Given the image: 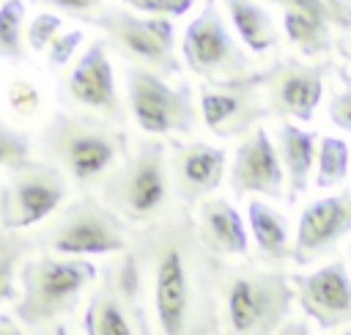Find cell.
Instances as JSON below:
<instances>
[{
    "mask_svg": "<svg viewBox=\"0 0 351 335\" xmlns=\"http://www.w3.org/2000/svg\"><path fill=\"white\" fill-rule=\"evenodd\" d=\"M96 277L99 266L90 258L33 253L19 266L14 319L30 332L58 324L80 305L85 294H90Z\"/></svg>",
    "mask_w": 351,
    "mask_h": 335,
    "instance_id": "obj_3",
    "label": "cell"
},
{
    "mask_svg": "<svg viewBox=\"0 0 351 335\" xmlns=\"http://www.w3.org/2000/svg\"><path fill=\"white\" fill-rule=\"evenodd\" d=\"M165 146L176 203L195 209L219 189L228 168L225 148L203 140H167Z\"/></svg>",
    "mask_w": 351,
    "mask_h": 335,
    "instance_id": "obj_15",
    "label": "cell"
},
{
    "mask_svg": "<svg viewBox=\"0 0 351 335\" xmlns=\"http://www.w3.org/2000/svg\"><path fill=\"white\" fill-rule=\"evenodd\" d=\"M282 33L302 58H324L335 47L332 25L302 8H282Z\"/></svg>",
    "mask_w": 351,
    "mask_h": 335,
    "instance_id": "obj_23",
    "label": "cell"
},
{
    "mask_svg": "<svg viewBox=\"0 0 351 335\" xmlns=\"http://www.w3.org/2000/svg\"><path fill=\"white\" fill-rule=\"evenodd\" d=\"M126 8L143 14V16H165V19H176L192 11V5L197 0H121Z\"/></svg>",
    "mask_w": 351,
    "mask_h": 335,
    "instance_id": "obj_32",
    "label": "cell"
},
{
    "mask_svg": "<svg viewBox=\"0 0 351 335\" xmlns=\"http://www.w3.org/2000/svg\"><path fill=\"white\" fill-rule=\"evenodd\" d=\"M247 228L252 233L258 258L266 264H280V261H291V233H288V220L282 211H277L271 203L252 198L247 203Z\"/></svg>",
    "mask_w": 351,
    "mask_h": 335,
    "instance_id": "obj_22",
    "label": "cell"
},
{
    "mask_svg": "<svg viewBox=\"0 0 351 335\" xmlns=\"http://www.w3.org/2000/svg\"><path fill=\"white\" fill-rule=\"evenodd\" d=\"M121 69H123L126 107L134 124L145 135L173 137V135H192L197 129L200 107L189 82L173 85L156 71H148L132 63H123Z\"/></svg>",
    "mask_w": 351,
    "mask_h": 335,
    "instance_id": "obj_8",
    "label": "cell"
},
{
    "mask_svg": "<svg viewBox=\"0 0 351 335\" xmlns=\"http://www.w3.org/2000/svg\"><path fill=\"white\" fill-rule=\"evenodd\" d=\"M277 151L285 170V200L296 203L310 187L315 173V154H318V135L296 126V121L277 124Z\"/></svg>",
    "mask_w": 351,
    "mask_h": 335,
    "instance_id": "obj_20",
    "label": "cell"
},
{
    "mask_svg": "<svg viewBox=\"0 0 351 335\" xmlns=\"http://www.w3.org/2000/svg\"><path fill=\"white\" fill-rule=\"evenodd\" d=\"M197 107L203 126L214 137H247L252 129L263 126V118L269 115L261 71H252L241 80L203 82L197 88Z\"/></svg>",
    "mask_w": 351,
    "mask_h": 335,
    "instance_id": "obj_12",
    "label": "cell"
},
{
    "mask_svg": "<svg viewBox=\"0 0 351 335\" xmlns=\"http://www.w3.org/2000/svg\"><path fill=\"white\" fill-rule=\"evenodd\" d=\"M93 25L104 33V41L112 44L123 63L143 66L156 71L165 80L181 74L184 60L176 52V25L165 16H143L132 8L104 5Z\"/></svg>",
    "mask_w": 351,
    "mask_h": 335,
    "instance_id": "obj_9",
    "label": "cell"
},
{
    "mask_svg": "<svg viewBox=\"0 0 351 335\" xmlns=\"http://www.w3.org/2000/svg\"><path fill=\"white\" fill-rule=\"evenodd\" d=\"M348 233H351V189H340L335 195L310 200L296 222L291 261L296 266H307L329 255Z\"/></svg>",
    "mask_w": 351,
    "mask_h": 335,
    "instance_id": "obj_17",
    "label": "cell"
},
{
    "mask_svg": "<svg viewBox=\"0 0 351 335\" xmlns=\"http://www.w3.org/2000/svg\"><path fill=\"white\" fill-rule=\"evenodd\" d=\"M38 148L47 162L66 173V178L88 187L99 184L129 154L132 146L123 126L93 115L58 110L41 126Z\"/></svg>",
    "mask_w": 351,
    "mask_h": 335,
    "instance_id": "obj_2",
    "label": "cell"
},
{
    "mask_svg": "<svg viewBox=\"0 0 351 335\" xmlns=\"http://www.w3.org/2000/svg\"><path fill=\"white\" fill-rule=\"evenodd\" d=\"M5 99H8L11 113L19 115V118H38L41 104H44V96H41L38 85L30 82V80H25V77H14L8 82Z\"/></svg>",
    "mask_w": 351,
    "mask_h": 335,
    "instance_id": "obj_28",
    "label": "cell"
},
{
    "mask_svg": "<svg viewBox=\"0 0 351 335\" xmlns=\"http://www.w3.org/2000/svg\"><path fill=\"white\" fill-rule=\"evenodd\" d=\"M33 335H71V332L66 330V324H63V321H58V324H49V327L33 330Z\"/></svg>",
    "mask_w": 351,
    "mask_h": 335,
    "instance_id": "obj_38",
    "label": "cell"
},
{
    "mask_svg": "<svg viewBox=\"0 0 351 335\" xmlns=\"http://www.w3.org/2000/svg\"><path fill=\"white\" fill-rule=\"evenodd\" d=\"M82 41H85V33H82L80 27L60 33V36L52 41V47L47 49V66H49V69H63L66 63H71Z\"/></svg>",
    "mask_w": 351,
    "mask_h": 335,
    "instance_id": "obj_33",
    "label": "cell"
},
{
    "mask_svg": "<svg viewBox=\"0 0 351 335\" xmlns=\"http://www.w3.org/2000/svg\"><path fill=\"white\" fill-rule=\"evenodd\" d=\"M230 189L236 198L263 195L271 200H285V170L277 143L269 137L266 126L252 129L236 146L230 165Z\"/></svg>",
    "mask_w": 351,
    "mask_h": 335,
    "instance_id": "obj_18",
    "label": "cell"
},
{
    "mask_svg": "<svg viewBox=\"0 0 351 335\" xmlns=\"http://www.w3.org/2000/svg\"><path fill=\"white\" fill-rule=\"evenodd\" d=\"M219 3H222L244 49H250L255 55H266V52L277 49L280 30H277L271 11L261 0H219Z\"/></svg>",
    "mask_w": 351,
    "mask_h": 335,
    "instance_id": "obj_21",
    "label": "cell"
},
{
    "mask_svg": "<svg viewBox=\"0 0 351 335\" xmlns=\"http://www.w3.org/2000/svg\"><path fill=\"white\" fill-rule=\"evenodd\" d=\"M151 335H219V288L228 261L214 255L195 211L173 203L159 220L132 228Z\"/></svg>",
    "mask_w": 351,
    "mask_h": 335,
    "instance_id": "obj_1",
    "label": "cell"
},
{
    "mask_svg": "<svg viewBox=\"0 0 351 335\" xmlns=\"http://www.w3.org/2000/svg\"><path fill=\"white\" fill-rule=\"evenodd\" d=\"M0 195H3V184H0Z\"/></svg>",
    "mask_w": 351,
    "mask_h": 335,
    "instance_id": "obj_41",
    "label": "cell"
},
{
    "mask_svg": "<svg viewBox=\"0 0 351 335\" xmlns=\"http://www.w3.org/2000/svg\"><path fill=\"white\" fill-rule=\"evenodd\" d=\"M126 225L143 228L173 206V181L167 146L162 140H137L129 154L99 181L96 192Z\"/></svg>",
    "mask_w": 351,
    "mask_h": 335,
    "instance_id": "obj_5",
    "label": "cell"
},
{
    "mask_svg": "<svg viewBox=\"0 0 351 335\" xmlns=\"http://www.w3.org/2000/svg\"><path fill=\"white\" fill-rule=\"evenodd\" d=\"M38 253L90 258V255H118L132 244V228L99 198L80 195L77 200L60 206L41 231L33 233Z\"/></svg>",
    "mask_w": 351,
    "mask_h": 335,
    "instance_id": "obj_6",
    "label": "cell"
},
{
    "mask_svg": "<svg viewBox=\"0 0 351 335\" xmlns=\"http://www.w3.org/2000/svg\"><path fill=\"white\" fill-rule=\"evenodd\" d=\"M33 233H16L0 228V302H14L19 294L16 277L27 255H33Z\"/></svg>",
    "mask_w": 351,
    "mask_h": 335,
    "instance_id": "obj_24",
    "label": "cell"
},
{
    "mask_svg": "<svg viewBox=\"0 0 351 335\" xmlns=\"http://www.w3.org/2000/svg\"><path fill=\"white\" fill-rule=\"evenodd\" d=\"M293 299V280L282 269L228 264L219 288V335H277L291 319Z\"/></svg>",
    "mask_w": 351,
    "mask_h": 335,
    "instance_id": "obj_4",
    "label": "cell"
},
{
    "mask_svg": "<svg viewBox=\"0 0 351 335\" xmlns=\"http://www.w3.org/2000/svg\"><path fill=\"white\" fill-rule=\"evenodd\" d=\"M335 80H337V88L329 96L326 113H329V121L337 129L351 135V71L348 69H337Z\"/></svg>",
    "mask_w": 351,
    "mask_h": 335,
    "instance_id": "obj_29",
    "label": "cell"
},
{
    "mask_svg": "<svg viewBox=\"0 0 351 335\" xmlns=\"http://www.w3.org/2000/svg\"><path fill=\"white\" fill-rule=\"evenodd\" d=\"M195 225L203 244L219 258H241L250 253L247 220L228 198H206L195 209Z\"/></svg>",
    "mask_w": 351,
    "mask_h": 335,
    "instance_id": "obj_19",
    "label": "cell"
},
{
    "mask_svg": "<svg viewBox=\"0 0 351 335\" xmlns=\"http://www.w3.org/2000/svg\"><path fill=\"white\" fill-rule=\"evenodd\" d=\"M85 335H151L140 266L132 250L110 255L82 310Z\"/></svg>",
    "mask_w": 351,
    "mask_h": 335,
    "instance_id": "obj_7",
    "label": "cell"
},
{
    "mask_svg": "<svg viewBox=\"0 0 351 335\" xmlns=\"http://www.w3.org/2000/svg\"><path fill=\"white\" fill-rule=\"evenodd\" d=\"M60 25H63L60 14H49V11L36 14V16L30 19L27 30H25V38H27L30 49H33V52H47V49L52 47V41L60 36Z\"/></svg>",
    "mask_w": 351,
    "mask_h": 335,
    "instance_id": "obj_31",
    "label": "cell"
},
{
    "mask_svg": "<svg viewBox=\"0 0 351 335\" xmlns=\"http://www.w3.org/2000/svg\"><path fill=\"white\" fill-rule=\"evenodd\" d=\"M30 151H33V140L30 135L8 126L3 118H0V168H14L25 159H30Z\"/></svg>",
    "mask_w": 351,
    "mask_h": 335,
    "instance_id": "obj_30",
    "label": "cell"
},
{
    "mask_svg": "<svg viewBox=\"0 0 351 335\" xmlns=\"http://www.w3.org/2000/svg\"><path fill=\"white\" fill-rule=\"evenodd\" d=\"M269 3H277L282 8L310 11V14L321 16V19H326L340 33L351 30V0H269Z\"/></svg>",
    "mask_w": 351,
    "mask_h": 335,
    "instance_id": "obj_27",
    "label": "cell"
},
{
    "mask_svg": "<svg viewBox=\"0 0 351 335\" xmlns=\"http://www.w3.org/2000/svg\"><path fill=\"white\" fill-rule=\"evenodd\" d=\"M0 58L8 63H25V0L0 3Z\"/></svg>",
    "mask_w": 351,
    "mask_h": 335,
    "instance_id": "obj_26",
    "label": "cell"
},
{
    "mask_svg": "<svg viewBox=\"0 0 351 335\" xmlns=\"http://www.w3.org/2000/svg\"><path fill=\"white\" fill-rule=\"evenodd\" d=\"M0 335H25V327L14 316L0 313Z\"/></svg>",
    "mask_w": 351,
    "mask_h": 335,
    "instance_id": "obj_36",
    "label": "cell"
},
{
    "mask_svg": "<svg viewBox=\"0 0 351 335\" xmlns=\"http://www.w3.org/2000/svg\"><path fill=\"white\" fill-rule=\"evenodd\" d=\"M348 258H351V247H348Z\"/></svg>",
    "mask_w": 351,
    "mask_h": 335,
    "instance_id": "obj_40",
    "label": "cell"
},
{
    "mask_svg": "<svg viewBox=\"0 0 351 335\" xmlns=\"http://www.w3.org/2000/svg\"><path fill=\"white\" fill-rule=\"evenodd\" d=\"M337 335H351V327H348V330H340Z\"/></svg>",
    "mask_w": 351,
    "mask_h": 335,
    "instance_id": "obj_39",
    "label": "cell"
},
{
    "mask_svg": "<svg viewBox=\"0 0 351 335\" xmlns=\"http://www.w3.org/2000/svg\"><path fill=\"white\" fill-rule=\"evenodd\" d=\"M52 8H60L66 16H74L85 25H93V19L101 14L104 8V0H41Z\"/></svg>",
    "mask_w": 351,
    "mask_h": 335,
    "instance_id": "obj_34",
    "label": "cell"
},
{
    "mask_svg": "<svg viewBox=\"0 0 351 335\" xmlns=\"http://www.w3.org/2000/svg\"><path fill=\"white\" fill-rule=\"evenodd\" d=\"M277 335H310V324H307L304 319H288V321L277 330Z\"/></svg>",
    "mask_w": 351,
    "mask_h": 335,
    "instance_id": "obj_35",
    "label": "cell"
},
{
    "mask_svg": "<svg viewBox=\"0 0 351 335\" xmlns=\"http://www.w3.org/2000/svg\"><path fill=\"white\" fill-rule=\"evenodd\" d=\"M69 178L47 159H25L8 170L0 195V228L25 233L47 222L66 200Z\"/></svg>",
    "mask_w": 351,
    "mask_h": 335,
    "instance_id": "obj_11",
    "label": "cell"
},
{
    "mask_svg": "<svg viewBox=\"0 0 351 335\" xmlns=\"http://www.w3.org/2000/svg\"><path fill=\"white\" fill-rule=\"evenodd\" d=\"M296 302L321 330L351 327V272L343 261H329L313 272L291 275Z\"/></svg>",
    "mask_w": 351,
    "mask_h": 335,
    "instance_id": "obj_16",
    "label": "cell"
},
{
    "mask_svg": "<svg viewBox=\"0 0 351 335\" xmlns=\"http://www.w3.org/2000/svg\"><path fill=\"white\" fill-rule=\"evenodd\" d=\"M335 47H337L340 58L351 63V30H343V33H340V38L335 41Z\"/></svg>",
    "mask_w": 351,
    "mask_h": 335,
    "instance_id": "obj_37",
    "label": "cell"
},
{
    "mask_svg": "<svg viewBox=\"0 0 351 335\" xmlns=\"http://www.w3.org/2000/svg\"><path fill=\"white\" fill-rule=\"evenodd\" d=\"M181 60L203 82H225L250 77L252 58L233 38L217 0H206L203 8L189 19L181 38Z\"/></svg>",
    "mask_w": 351,
    "mask_h": 335,
    "instance_id": "obj_10",
    "label": "cell"
},
{
    "mask_svg": "<svg viewBox=\"0 0 351 335\" xmlns=\"http://www.w3.org/2000/svg\"><path fill=\"white\" fill-rule=\"evenodd\" d=\"M104 38H93L88 49L77 58V63L69 69V74L60 82V96L71 107V113L93 115L107 124L123 126L126 124V107L118 96L115 85V69L107 52Z\"/></svg>",
    "mask_w": 351,
    "mask_h": 335,
    "instance_id": "obj_13",
    "label": "cell"
},
{
    "mask_svg": "<svg viewBox=\"0 0 351 335\" xmlns=\"http://www.w3.org/2000/svg\"><path fill=\"white\" fill-rule=\"evenodd\" d=\"M329 60L307 63L302 58H280L274 66L261 71V88L269 104V115L280 121H313L324 96V77Z\"/></svg>",
    "mask_w": 351,
    "mask_h": 335,
    "instance_id": "obj_14",
    "label": "cell"
},
{
    "mask_svg": "<svg viewBox=\"0 0 351 335\" xmlns=\"http://www.w3.org/2000/svg\"><path fill=\"white\" fill-rule=\"evenodd\" d=\"M351 168V148L346 140L324 135L318 140V154H315V173H313V184L318 189H332L340 187L348 176Z\"/></svg>",
    "mask_w": 351,
    "mask_h": 335,
    "instance_id": "obj_25",
    "label": "cell"
}]
</instances>
